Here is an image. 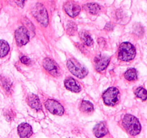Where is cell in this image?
I'll use <instances>...</instances> for the list:
<instances>
[{"label": "cell", "instance_id": "obj_10", "mask_svg": "<svg viewBox=\"0 0 147 138\" xmlns=\"http://www.w3.org/2000/svg\"><path fill=\"white\" fill-rule=\"evenodd\" d=\"M109 63H110V57L104 55H98L94 58L95 68L98 72H102L106 69Z\"/></svg>", "mask_w": 147, "mask_h": 138}, {"label": "cell", "instance_id": "obj_17", "mask_svg": "<svg viewBox=\"0 0 147 138\" xmlns=\"http://www.w3.org/2000/svg\"><path fill=\"white\" fill-rule=\"evenodd\" d=\"M124 77L126 80H129V81H134L136 80L138 78V73L137 70L135 68H132L128 69L126 71L124 74Z\"/></svg>", "mask_w": 147, "mask_h": 138}, {"label": "cell", "instance_id": "obj_13", "mask_svg": "<svg viewBox=\"0 0 147 138\" xmlns=\"http://www.w3.org/2000/svg\"><path fill=\"white\" fill-rule=\"evenodd\" d=\"M93 133L97 138H101L109 133V130L104 122L97 124L93 128Z\"/></svg>", "mask_w": 147, "mask_h": 138}, {"label": "cell", "instance_id": "obj_1", "mask_svg": "<svg viewBox=\"0 0 147 138\" xmlns=\"http://www.w3.org/2000/svg\"><path fill=\"white\" fill-rule=\"evenodd\" d=\"M122 125L125 130L132 136L139 135L142 130V126L139 119L131 114H126L123 116Z\"/></svg>", "mask_w": 147, "mask_h": 138}, {"label": "cell", "instance_id": "obj_24", "mask_svg": "<svg viewBox=\"0 0 147 138\" xmlns=\"http://www.w3.org/2000/svg\"><path fill=\"white\" fill-rule=\"evenodd\" d=\"M20 61H21L22 63L26 65V66H30L32 63L31 60L27 56H22L20 57Z\"/></svg>", "mask_w": 147, "mask_h": 138}, {"label": "cell", "instance_id": "obj_20", "mask_svg": "<svg viewBox=\"0 0 147 138\" xmlns=\"http://www.w3.org/2000/svg\"><path fill=\"white\" fill-rule=\"evenodd\" d=\"M0 83H1V86L3 89L6 91L7 93H11V88H12V85H11V81L7 78H4L1 76L0 77Z\"/></svg>", "mask_w": 147, "mask_h": 138}, {"label": "cell", "instance_id": "obj_22", "mask_svg": "<svg viewBox=\"0 0 147 138\" xmlns=\"http://www.w3.org/2000/svg\"><path fill=\"white\" fill-rule=\"evenodd\" d=\"M78 30V27L76 23L73 21H69L67 24L66 30L69 35H74Z\"/></svg>", "mask_w": 147, "mask_h": 138}, {"label": "cell", "instance_id": "obj_25", "mask_svg": "<svg viewBox=\"0 0 147 138\" xmlns=\"http://www.w3.org/2000/svg\"><path fill=\"white\" fill-rule=\"evenodd\" d=\"M12 1H14L18 7L23 8L24 4H25V2L27 1V0H12Z\"/></svg>", "mask_w": 147, "mask_h": 138}, {"label": "cell", "instance_id": "obj_8", "mask_svg": "<svg viewBox=\"0 0 147 138\" xmlns=\"http://www.w3.org/2000/svg\"><path fill=\"white\" fill-rule=\"evenodd\" d=\"M42 65L44 68L52 76H57L60 75V68L53 59L50 57H45L43 60Z\"/></svg>", "mask_w": 147, "mask_h": 138}, {"label": "cell", "instance_id": "obj_21", "mask_svg": "<svg viewBox=\"0 0 147 138\" xmlns=\"http://www.w3.org/2000/svg\"><path fill=\"white\" fill-rule=\"evenodd\" d=\"M134 93L138 98L142 99V101H145L147 99V91L144 89V88L141 87V86L140 87L137 88V89L135 90Z\"/></svg>", "mask_w": 147, "mask_h": 138}, {"label": "cell", "instance_id": "obj_6", "mask_svg": "<svg viewBox=\"0 0 147 138\" xmlns=\"http://www.w3.org/2000/svg\"><path fill=\"white\" fill-rule=\"evenodd\" d=\"M14 37H15L16 43L20 47L26 45L30 40L29 31L27 27L24 26H22L17 29L14 33Z\"/></svg>", "mask_w": 147, "mask_h": 138}, {"label": "cell", "instance_id": "obj_11", "mask_svg": "<svg viewBox=\"0 0 147 138\" xmlns=\"http://www.w3.org/2000/svg\"><path fill=\"white\" fill-rule=\"evenodd\" d=\"M17 132L20 138H29L32 135V128L29 124L22 123L17 127Z\"/></svg>", "mask_w": 147, "mask_h": 138}, {"label": "cell", "instance_id": "obj_14", "mask_svg": "<svg viewBox=\"0 0 147 138\" xmlns=\"http://www.w3.org/2000/svg\"><path fill=\"white\" fill-rule=\"evenodd\" d=\"M27 102L30 107L35 109L36 111L42 110L41 103H40V99L37 95L31 94L27 96Z\"/></svg>", "mask_w": 147, "mask_h": 138}, {"label": "cell", "instance_id": "obj_18", "mask_svg": "<svg viewBox=\"0 0 147 138\" xmlns=\"http://www.w3.org/2000/svg\"><path fill=\"white\" fill-rule=\"evenodd\" d=\"M80 109L84 113L90 114L93 111V105L88 101H83L80 103Z\"/></svg>", "mask_w": 147, "mask_h": 138}, {"label": "cell", "instance_id": "obj_3", "mask_svg": "<svg viewBox=\"0 0 147 138\" xmlns=\"http://www.w3.org/2000/svg\"><path fill=\"white\" fill-rule=\"evenodd\" d=\"M32 14L43 27H47L49 23L48 14L45 7L41 3H37L32 9Z\"/></svg>", "mask_w": 147, "mask_h": 138}, {"label": "cell", "instance_id": "obj_9", "mask_svg": "<svg viewBox=\"0 0 147 138\" xmlns=\"http://www.w3.org/2000/svg\"><path fill=\"white\" fill-rule=\"evenodd\" d=\"M63 9L66 14L70 17H76L80 14V7L77 2L74 1H67L63 5Z\"/></svg>", "mask_w": 147, "mask_h": 138}, {"label": "cell", "instance_id": "obj_16", "mask_svg": "<svg viewBox=\"0 0 147 138\" xmlns=\"http://www.w3.org/2000/svg\"><path fill=\"white\" fill-rule=\"evenodd\" d=\"M79 34H80V39H81V40L83 42V43H84L85 45H86L87 46L93 45V39H92V37H90L88 32L83 30V31H81L79 33Z\"/></svg>", "mask_w": 147, "mask_h": 138}, {"label": "cell", "instance_id": "obj_7", "mask_svg": "<svg viewBox=\"0 0 147 138\" xmlns=\"http://www.w3.org/2000/svg\"><path fill=\"white\" fill-rule=\"evenodd\" d=\"M45 108L54 115L61 116L64 114V108L57 101L54 99H47L45 103Z\"/></svg>", "mask_w": 147, "mask_h": 138}, {"label": "cell", "instance_id": "obj_27", "mask_svg": "<svg viewBox=\"0 0 147 138\" xmlns=\"http://www.w3.org/2000/svg\"><path fill=\"white\" fill-rule=\"evenodd\" d=\"M98 43L99 45H100V47H104L105 45H106V40L103 38H102V37H100V38L98 39Z\"/></svg>", "mask_w": 147, "mask_h": 138}, {"label": "cell", "instance_id": "obj_19", "mask_svg": "<svg viewBox=\"0 0 147 138\" xmlns=\"http://www.w3.org/2000/svg\"><path fill=\"white\" fill-rule=\"evenodd\" d=\"M9 52V45L8 43L4 40H0V57H4Z\"/></svg>", "mask_w": 147, "mask_h": 138}, {"label": "cell", "instance_id": "obj_4", "mask_svg": "<svg viewBox=\"0 0 147 138\" xmlns=\"http://www.w3.org/2000/svg\"><path fill=\"white\" fill-rule=\"evenodd\" d=\"M67 67L75 76L78 78H83L88 73V70L76 59L70 58L67 62Z\"/></svg>", "mask_w": 147, "mask_h": 138}, {"label": "cell", "instance_id": "obj_2", "mask_svg": "<svg viewBox=\"0 0 147 138\" xmlns=\"http://www.w3.org/2000/svg\"><path fill=\"white\" fill-rule=\"evenodd\" d=\"M136 56V48L130 43L125 42L120 45L118 57L123 61H130Z\"/></svg>", "mask_w": 147, "mask_h": 138}, {"label": "cell", "instance_id": "obj_26", "mask_svg": "<svg viewBox=\"0 0 147 138\" xmlns=\"http://www.w3.org/2000/svg\"><path fill=\"white\" fill-rule=\"evenodd\" d=\"M113 27H114V25L113 24V23L109 22L105 26V30L107 31H112L113 30Z\"/></svg>", "mask_w": 147, "mask_h": 138}, {"label": "cell", "instance_id": "obj_12", "mask_svg": "<svg viewBox=\"0 0 147 138\" xmlns=\"http://www.w3.org/2000/svg\"><path fill=\"white\" fill-rule=\"evenodd\" d=\"M65 86L69 91L75 92V93H78L81 90V88H80V86L78 84V83L74 78L70 77L65 79Z\"/></svg>", "mask_w": 147, "mask_h": 138}, {"label": "cell", "instance_id": "obj_5", "mask_svg": "<svg viewBox=\"0 0 147 138\" xmlns=\"http://www.w3.org/2000/svg\"><path fill=\"white\" fill-rule=\"evenodd\" d=\"M119 91L116 87L108 89L102 95L103 102L107 106H114L119 101Z\"/></svg>", "mask_w": 147, "mask_h": 138}, {"label": "cell", "instance_id": "obj_23", "mask_svg": "<svg viewBox=\"0 0 147 138\" xmlns=\"http://www.w3.org/2000/svg\"><path fill=\"white\" fill-rule=\"evenodd\" d=\"M134 32L139 37H142L144 34V28L141 24H136L134 26Z\"/></svg>", "mask_w": 147, "mask_h": 138}, {"label": "cell", "instance_id": "obj_15", "mask_svg": "<svg viewBox=\"0 0 147 138\" xmlns=\"http://www.w3.org/2000/svg\"><path fill=\"white\" fill-rule=\"evenodd\" d=\"M83 9L92 14H98L101 11V7L96 3H88L83 5Z\"/></svg>", "mask_w": 147, "mask_h": 138}]
</instances>
